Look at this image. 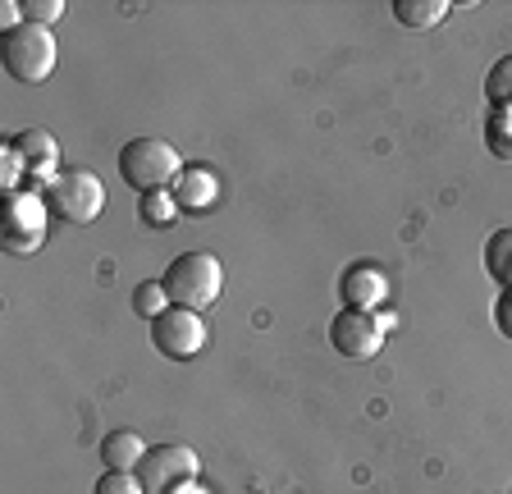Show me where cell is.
I'll list each match as a JSON object with an SVG mask.
<instances>
[{
    "mask_svg": "<svg viewBox=\"0 0 512 494\" xmlns=\"http://www.w3.org/2000/svg\"><path fill=\"white\" fill-rule=\"evenodd\" d=\"M42 197L51 206V215H60L64 225H92L101 206H106V183L92 170H60L42 188Z\"/></svg>",
    "mask_w": 512,
    "mask_h": 494,
    "instance_id": "obj_3",
    "label": "cell"
},
{
    "mask_svg": "<svg viewBox=\"0 0 512 494\" xmlns=\"http://www.w3.org/2000/svg\"><path fill=\"white\" fill-rule=\"evenodd\" d=\"M174 302H170V293H165V284L160 280H142L138 289H133V312L142 316V321H156L160 312H170Z\"/></svg>",
    "mask_w": 512,
    "mask_h": 494,
    "instance_id": "obj_17",
    "label": "cell"
},
{
    "mask_svg": "<svg viewBox=\"0 0 512 494\" xmlns=\"http://www.w3.org/2000/svg\"><path fill=\"white\" fill-rule=\"evenodd\" d=\"M197 467H202V458L188 444H151L138 467V481L147 494H170L174 485L197 481Z\"/></svg>",
    "mask_w": 512,
    "mask_h": 494,
    "instance_id": "obj_7",
    "label": "cell"
},
{
    "mask_svg": "<svg viewBox=\"0 0 512 494\" xmlns=\"http://www.w3.org/2000/svg\"><path fill=\"white\" fill-rule=\"evenodd\" d=\"M19 179H28V165L14 151V142H5L0 147V183H5V193H19Z\"/></svg>",
    "mask_w": 512,
    "mask_h": 494,
    "instance_id": "obj_19",
    "label": "cell"
},
{
    "mask_svg": "<svg viewBox=\"0 0 512 494\" xmlns=\"http://www.w3.org/2000/svg\"><path fill=\"white\" fill-rule=\"evenodd\" d=\"M170 494H211V490H206V485H197V481H188V485H174Z\"/></svg>",
    "mask_w": 512,
    "mask_h": 494,
    "instance_id": "obj_23",
    "label": "cell"
},
{
    "mask_svg": "<svg viewBox=\"0 0 512 494\" xmlns=\"http://www.w3.org/2000/svg\"><path fill=\"white\" fill-rule=\"evenodd\" d=\"M485 101L490 106H512V55H499L485 74Z\"/></svg>",
    "mask_w": 512,
    "mask_h": 494,
    "instance_id": "obj_18",
    "label": "cell"
},
{
    "mask_svg": "<svg viewBox=\"0 0 512 494\" xmlns=\"http://www.w3.org/2000/svg\"><path fill=\"white\" fill-rule=\"evenodd\" d=\"M92 494H147V490H142L138 472H110V467H106V476L96 481Z\"/></svg>",
    "mask_w": 512,
    "mask_h": 494,
    "instance_id": "obj_20",
    "label": "cell"
},
{
    "mask_svg": "<svg viewBox=\"0 0 512 494\" xmlns=\"http://www.w3.org/2000/svg\"><path fill=\"white\" fill-rule=\"evenodd\" d=\"M394 19L403 28H435L448 19V0H394Z\"/></svg>",
    "mask_w": 512,
    "mask_h": 494,
    "instance_id": "obj_15",
    "label": "cell"
},
{
    "mask_svg": "<svg viewBox=\"0 0 512 494\" xmlns=\"http://www.w3.org/2000/svg\"><path fill=\"white\" fill-rule=\"evenodd\" d=\"M183 170V156L165 138H133L119 147V179L138 193H156L170 188Z\"/></svg>",
    "mask_w": 512,
    "mask_h": 494,
    "instance_id": "obj_2",
    "label": "cell"
},
{
    "mask_svg": "<svg viewBox=\"0 0 512 494\" xmlns=\"http://www.w3.org/2000/svg\"><path fill=\"white\" fill-rule=\"evenodd\" d=\"M46 215H51V206L42 193H32V188L5 193V252L32 257L46 243Z\"/></svg>",
    "mask_w": 512,
    "mask_h": 494,
    "instance_id": "obj_6",
    "label": "cell"
},
{
    "mask_svg": "<svg viewBox=\"0 0 512 494\" xmlns=\"http://www.w3.org/2000/svg\"><path fill=\"white\" fill-rule=\"evenodd\" d=\"M339 298H343V307L375 312V307L389 298V280H384V270L371 266V261H352L339 275Z\"/></svg>",
    "mask_w": 512,
    "mask_h": 494,
    "instance_id": "obj_10",
    "label": "cell"
},
{
    "mask_svg": "<svg viewBox=\"0 0 512 494\" xmlns=\"http://www.w3.org/2000/svg\"><path fill=\"white\" fill-rule=\"evenodd\" d=\"M480 129H485V147H490L494 161L512 165V106H490Z\"/></svg>",
    "mask_w": 512,
    "mask_h": 494,
    "instance_id": "obj_13",
    "label": "cell"
},
{
    "mask_svg": "<svg viewBox=\"0 0 512 494\" xmlns=\"http://www.w3.org/2000/svg\"><path fill=\"white\" fill-rule=\"evenodd\" d=\"M494 330L512 344V289H499V298H494Z\"/></svg>",
    "mask_w": 512,
    "mask_h": 494,
    "instance_id": "obj_22",
    "label": "cell"
},
{
    "mask_svg": "<svg viewBox=\"0 0 512 494\" xmlns=\"http://www.w3.org/2000/svg\"><path fill=\"white\" fill-rule=\"evenodd\" d=\"M394 330V316L389 312H357V307H343L330 321V344L339 348L348 362H366L384 348V334Z\"/></svg>",
    "mask_w": 512,
    "mask_h": 494,
    "instance_id": "obj_5",
    "label": "cell"
},
{
    "mask_svg": "<svg viewBox=\"0 0 512 494\" xmlns=\"http://www.w3.org/2000/svg\"><path fill=\"white\" fill-rule=\"evenodd\" d=\"M23 23H42V28H51L55 19L64 14V0H23Z\"/></svg>",
    "mask_w": 512,
    "mask_h": 494,
    "instance_id": "obj_21",
    "label": "cell"
},
{
    "mask_svg": "<svg viewBox=\"0 0 512 494\" xmlns=\"http://www.w3.org/2000/svg\"><path fill=\"white\" fill-rule=\"evenodd\" d=\"M179 202H174V193L170 188H156V193H142V202H138V220L142 225H151V229H170L174 220H179Z\"/></svg>",
    "mask_w": 512,
    "mask_h": 494,
    "instance_id": "obj_16",
    "label": "cell"
},
{
    "mask_svg": "<svg viewBox=\"0 0 512 494\" xmlns=\"http://www.w3.org/2000/svg\"><path fill=\"white\" fill-rule=\"evenodd\" d=\"M160 284H165L174 307L206 312V307L224 293V266L215 252H183V257H174L170 266H165Z\"/></svg>",
    "mask_w": 512,
    "mask_h": 494,
    "instance_id": "obj_1",
    "label": "cell"
},
{
    "mask_svg": "<svg viewBox=\"0 0 512 494\" xmlns=\"http://www.w3.org/2000/svg\"><path fill=\"white\" fill-rule=\"evenodd\" d=\"M485 270L494 275L499 289H512V229H494L485 238Z\"/></svg>",
    "mask_w": 512,
    "mask_h": 494,
    "instance_id": "obj_14",
    "label": "cell"
},
{
    "mask_svg": "<svg viewBox=\"0 0 512 494\" xmlns=\"http://www.w3.org/2000/svg\"><path fill=\"white\" fill-rule=\"evenodd\" d=\"M151 348H160L170 362H188L206 348V321L188 307H170L151 321Z\"/></svg>",
    "mask_w": 512,
    "mask_h": 494,
    "instance_id": "obj_8",
    "label": "cell"
},
{
    "mask_svg": "<svg viewBox=\"0 0 512 494\" xmlns=\"http://www.w3.org/2000/svg\"><path fill=\"white\" fill-rule=\"evenodd\" d=\"M170 193H174V202H179V211H188V215H206L215 202H220V174L211 170V165H183L179 170V179L170 183Z\"/></svg>",
    "mask_w": 512,
    "mask_h": 494,
    "instance_id": "obj_11",
    "label": "cell"
},
{
    "mask_svg": "<svg viewBox=\"0 0 512 494\" xmlns=\"http://www.w3.org/2000/svg\"><path fill=\"white\" fill-rule=\"evenodd\" d=\"M10 142H14V151L23 156V165H28L32 193H42L46 183L60 174V142H55L46 129H23L19 138H10Z\"/></svg>",
    "mask_w": 512,
    "mask_h": 494,
    "instance_id": "obj_9",
    "label": "cell"
},
{
    "mask_svg": "<svg viewBox=\"0 0 512 494\" xmlns=\"http://www.w3.org/2000/svg\"><path fill=\"white\" fill-rule=\"evenodd\" d=\"M55 55H60V46H55L51 28H42V23H19L14 33H5V74L28 87L51 78Z\"/></svg>",
    "mask_w": 512,
    "mask_h": 494,
    "instance_id": "obj_4",
    "label": "cell"
},
{
    "mask_svg": "<svg viewBox=\"0 0 512 494\" xmlns=\"http://www.w3.org/2000/svg\"><path fill=\"white\" fill-rule=\"evenodd\" d=\"M142 458H147V440H142L138 430H110L106 440H101V462H106L110 472H138Z\"/></svg>",
    "mask_w": 512,
    "mask_h": 494,
    "instance_id": "obj_12",
    "label": "cell"
}]
</instances>
